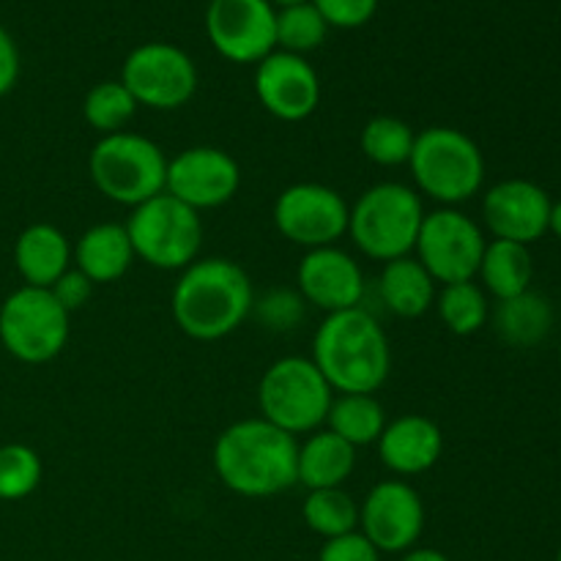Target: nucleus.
<instances>
[{"instance_id": "0eeeda50", "label": "nucleus", "mask_w": 561, "mask_h": 561, "mask_svg": "<svg viewBox=\"0 0 561 561\" xmlns=\"http://www.w3.org/2000/svg\"><path fill=\"white\" fill-rule=\"evenodd\" d=\"M332 398L334 392L327 378L305 356H283L272 362L257 383L261 416L294 438L310 436L327 425Z\"/></svg>"}, {"instance_id": "a211bd4d", "label": "nucleus", "mask_w": 561, "mask_h": 561, "mask_svg": "<svg viewBox=\"0 0 561 561\" xmlns=\"http://www.w3.org/2000/svg\"><path fill=\"white\" fill-rule=\"evenodd\" d=\"M296 285L301 299L327 316L362 307L367 288L359 261L337 244L307 250L296 268Z\"/></svg>"}, {"instance_id": "58836bf2", "label": "nucleus", "mask_w": 561, "mask_h": 561, "mask_svg": "<svg viewBox=\"0 0 561 561\" xmlns=\"http://www.w3.org/2000/svg\"><path fill=\"white\" fill-rule=\"evenodd\" d=\"M548 233H553L561 241V197L551 206V222H548Z\"/></svg>"}, {"instance_id": "7c9ffc66", "label": "nucleus", "mask_w": 561, "mask_h": 561, "mask_svg": "<svg viewBox=\"0 0 561 561\" xmlns=\"http://www.w3.org/2000/svg\"><path fill=\"white\" fill-rule=\"evenodd\" d=\"M42 458L27 444L0 447V502H22L42 485Z\"/></svg>"}, {"instance_id": "4c0bfd02", "label": "nucleus", "mask_w": 561, "mask_h": 561, "mask_svg": "<svg viewBox=\"0 0 561 561\" xmlns=\"http://www.w3.org/2000/svg\"><path fill=\"white\" fill-rule=\"evenodd\" d=\"M400 561H449L447 553L436 551V548H411V551L403 553Z\"/></svg>"}, {"instance_id": "dca6fc26", "label": "nucleus", "mask_w": 561, "mask_h": 561, "mask_svg": "<svg viewBox=\"0 0 561 561\" xmlns=\"http://www.w3.org/2000/svg\"><path fill=\"white\" fill-rule=\"evenodd\" d=\"M255 96L268 115L299 124L321 104V77L301 55L274 49L255 66Z\"/></svg>"}, {"instance_id": "1a4fd4ad", "label": "nucleus", "mask_w": 561, "mask_h": 561, "mask_svg": "<svg viewBox=\"0 0 561 561\" xmlns=\"http://www.w3.org/2000/svg\"><path fill=\"white\" fill-rule=\"evenodd\" d=\"M71 316L49 288L11 290L0 305V345L22 365H47L69 343Z\"/></svg>"}, {"instance_id": "bb28decb", "label": "nucleus", "mask_w": 561, "mask_h": 561, "mask_svg": "<svg viewBox=\"0 0 561 561\" xmlns=\"http://www.w3.org/2000/svg\"><path fill=\"white\" fill-rule=\"evenodd\" d=\"M301 518L312 535L334 540V537L359 531V502L345 488L307 491L301 502Z\"/></svg>"}, {"instance_id": "c756f323", "label": "nucleus", "mask_w": 561, "mask_h": 561, "mask_svg": "<svg viewBox=\"0 0 561 561\" xmlns=\"http://www.w3.org/2000/svg\"><path fill=\"white\" fill-rule=\"evenodd\" d=\"M137 102L121 80L96 82L82 99V118L99 135H115L131 124Z\"/></svg>"}, {"instance_id": "c9c22d12", "label": "nucleus", "mask_w": 561, "mask_h": 561, "mask_svg": "<svg viewBox=\"0 0 561 561\" xmlns=\"http://www.w3.org/2000/svg\"><path fill=\"white\" fill-rule=\"evenodd\" d=\"M93 288H96V285H93L85 274H80L75 266H71L69 272H66L49 290H53L55 299L60 301V307L71 316V312L80 310V307H85L88 301H91Z\"/></svg>"}, {"instance_id": "9b49d317", "label": "nucleus", "mask_w": 561, "mask_h": 561, "mask_svg": "<svg viewBox=\"0 0 561 561\" xmlns=\"http://www.w3.org/2000/svg\"><path fill=\"white\" fill-rule=\"evenodd\" d=\"M485 247V233L469 214L458 208H436L422 219L414 257L436 285L469 283L477 279Z\"/></svg>"}, {"instance_id": "5701e85b", "label": "nucleus", "mask_w": 561, "mask_h": 561, "mask_svg": "<svg viewBox=\"0 0 561 561\" xmlns=\"http://www.w3.org/2000/svg\"><path fill=\"white\" fill-rule=\"evenodd\" d=\"M436 279L414 255L383 263L378 274V294L389 312L398 318H422L436 305Z\"/></svg>"}, {"instance_id": "cd10ccee", "label": "nucleus", "mask_w": 561, "mask_h": 561, "mask_svg": "<svg viewBox=\"0 0 561 561\" xmlns=\"http://www.w3.org/2000/svg\"><path fill=\"white\" fill-rule=\"evenodd\" d=\"M436 312L438 321L444 323L447 332L455 337H471L480 332L488 321H491V305H488V294L477 279L469 283H453L442 285L436 294Z\"/></svg>"}, {"instance_id": "79ce46f5", "label": "nucleus", "mask_w": 561, "mask_h": 561, "mask_svg": "<svg viewBox=\"0 0 561 561\" xmlns=\"http://www.w3.org/2000/svg\"><path fill=\"white\" fill-rule=\"evenodd\" d=\"M559 356H561V351H559Z\"/></svg>"}, {"instance_id": "f03ea898", "label": "nucleus", "mask_w": 561, "mask_h": 561, "mask_svg": "<svg viewBox=\"0 0 561 561\" xmlns=\"http://www.w3.org/2000/svg\"><path fill=\"white\" fill-rule=\"evenodd\" d=\"M296 458L299 438L263 416L225 427L211 453L219 482L244 499H268L290 491L296 485Z\"/></svg>"}, {"instance_id": "393cba45", "label": "nucleus", "mask_w": 561, "mask_h": 561, "mask_svg": "<svg viewBox=\"0 0 561 561\" xmlns=\"http://www.w3.org/2000/svg\"><path fill=\"white\" fill-rule=\"evenodd\" d=\"M477 277H480L482 290L496 301L526 294L535 279V261H531L529 247L502 239L488 241Z\"/></svg>"}, {"instance_id": "72a5a7b5", "label": "nucleus", "mask_w": 561, "mask_h": 561, "mask_svg": "<svg viewBox=\"0 0 561 561\" xmlns=\"http://www.w3.org/2000/svg\"><path fill=\"white\" fill-rule=\"evenodd\" d=\"M318 561H381V553L362 531H351L334 540H323Z\"/></svg>"}, {"instance_id": "a878e982", "label": "nucleus", "mask_w": 561, "mask_h": 561, "mask_svg": "<svg viewBox=\"0 0 561 561\" xmlns=\"http://www.w3.org/2000/svg\"><path fill=\"white\" fill-rule=\"evenodd\" d=\"M387 422V411L378 403L376 394H334L323 427L359 449L376 444Z\"/></svg>"}, {"instance_id": "e433bc0d", "label": "nucleus", "mask_w": 561, "mask_h": 561, "mask_svg": "<svg viewBox=\"0 0 561 561\" xmlns=\"http://www.w3.org/2000/svg\"><path fill=\"white\" fill-rule=\"evenodd\" d=\"M20 80V49L11 33L0 25V99L9 96Z\"/></svg>"}, {"instance_id": "39448f33", "label": "nucleus", "mask_w": 561, "mask_h": 561, "mask_svg": "<svg viewBox=\"0 0 561 561\" xmlns=\"http://www.w3.org/2000/svg\"><path fill=\"white\" fill-rule=\"evenodd\" d=\"M422 195L400 181H381L356 197L348 214V236L362 255L389 263L414 255L425 219Z\"/></svg>"}, {"instance_id": "412c9836", "label": "nucleus", "mask_w": 561, "mask_h": 561, "mask_svg": "<svg viewBox=\"0 0 561 561\" xmlns=\"http://www.w3.org/2000/svg\"><path fill=\"white\" fill-rule=\"evenodd\" d=\"M135 261L129 233L121 222L91 225L71 244V266L85 274L93 285L118 283Z\"/></svg>"}, {"instance_id": "6ab92c4d", "label": "nucleus", "mask_w": 561, "mask_h": 561, "mask_svg": "<svg viewBox=\"0 0 561 561\" xmlns=\"http://www.w3.org/2000/svg\"><path fill=\"white\" fill-rule=\"evenodd\" d=\"M376 449L383 469L394 477H416L438 463L444 453V433L431 416L403 414L387 422Z\"/></svg>"}, {"instance_id": "a19ab883", "label": "nucleus", "mask_w": 561, "mask_h": 561, "mask_svg": "<svg viewBox=\"0 0 561 561\" xmlns=\"http://www.w3.org/2000/svg\"><path fill=\"white\" fill-rule=\"evenodd\" d=\"M557 561H561V548H559V553H557Z\"/></svg>"}, {"instance_id": "2eb2a0df", "label": "nucleus", "mask_w": 561, "mask_h": 561, "mask_svg": "<svg viewBox=\"0 0 561 561\" xmlns=\"http://www.w3.org/2000/svg\"><path fill=\"white\" fill-rule=\"evenodd\" d=\"M241 168L228 151L214 146L184 148L168 159L164 192L197 214L219 208L239 195Z\"/></svg>"}, {"instance_id": "9d476101", "label": "nucleus", "mask_w": 561, "mask_h": 561, "mask_svg": "<svg viewBox=\"0 0 561 561\" xmlns=\"http://www.w3.org/2000/svg\"><path fill=\"white\" fill-rule=\"evenodd\" d=\"M121 82L135 96L137 107L181 110L197 91V66L181 47L168 42H146L126 55Z\"/></svg>"}, {"instance_id": "2f4dec72", "label": "nucleus", "mask_w": 561, "mask_h": 561, "mask_svg": "<svg viewBox=\"0 0 561 561\" xmlns=\"http://www.w3.org/2000/svg\"><path fill=\"white\" fill-rule=\"evenodd\" d=\"M329 25L312 3L277 9V49L305 58L327 42Z\"/></svg>"}, {"instance_id": "f704fd0d", "label": "nucleus", "mask_w": 561, "mask_h": 561, "mask_svg": "<svg viewBox=\"0 0 561 561\" xmlns=\"http://www.w3.org/2000/svg\"><path fill=\"white\" fill-rule=\"evenodd\" d=\"M301 301H305L301 296L288 294V290H285V296L283 290H274V294L263 296L255 307L263 316V321L272 329H290L296 323V318H299Z\"/></svg>"}, {"instance_id": "c85d7f7f", "label": "nucleus", "mask_w": 561, "mask_h": 561, "mask_svg": "<svg viewBox=\"0 0 561 561\" xmlns=\"http://www.w3.org/2000/svg\"><path fill=\"white\" fill-rule=\"evenodd\" d=\"M416 131L398 115H373L359 131V148L378 168L409 164Z\"/></svg>"}, {"instance_id": "4468645a", "label": "nucleus", "mask_w": 561, "mask_h": 561, "mask_svg": "<svg viewBox=\"0 0 561 561\" xmlns=\"http://www.w3.org/2000/svg\"><path fill=\"white\" fill-rule=\"evenodd\" d=\"M359 531L378 553H405L425 531V502L405 480H383L359 504Z\"/></svg>"}, {"instance_id": "b1692460", "label": "nucleus", "mask_w": 561, "mask_h": 561, "mask_svg": "<svg viewBox=\"0 0 561 561\" xmlns=\"http://www.w3.org/2000/svg\"><path fill=\"white\" fill-rule=\"evenodd\" d=\"M493 329L499 337L513 348H535L551 334L553 329V307L537 290L513 296V299L499 301L491 312Z\"/></svg>"}, {"instance_id": "ddd939ff", "label": "nucleus", "mask_w": 561, "mask_h": 561, "mask_svg": "<svg viewBox=\"0 0 561 561\" xmlns=\"http://www.w3.org/2000/svg\"><path fill=\"white\" fill-rule=\"evenodd\" d=\"M206 36L230 64H261L277 49V9L268 0H211Z\"/></svg>"}, {"instance_id": "f8f14e48", "label": "nucleus", "mask_w": 561, "mask_h": 561, "mask_svg": "<svg viewBox=\"0 0 561 561\" xmlns=\"http://www.w3.org/2000/svg\"><path fill=\"white\" fill-rule=\"evenodd\" d=\"M351 206L337 190L316 181L285 186L274 201V228L290 244L305 250L334 247L348 233Z\"/></svg>"}, {"instance_id": "ea45409f", "label": "nucleus", "mask_w": 561, "mask_h": 561, "mask_svg": "<svg viewBox=\"0 0 561 561\" xmlns=\"http://www.w3.org/2000/svg\"><path fill=\"white\" fill-rule=\"evenodd\" d=\"M274 9H288V5H301V3H310V0H268Z\"/></svg>"}, {"instance_id": "20e7f679", "label": "nucleus", "mask_w": 561, "mask_h": 561, "mask_svg": "<svg viewBox=\"0 0 561 561\" xmlns=\"http://www.w3.org/2000/svg\"><path fill=\"white\" fill-rule=\"evenodd\" d=\"M409 168L414 190L442 208H458L485 184V157L480 146L455 126H427L416 131Z\"/></svg>"}, {"instance_id": "4be33fe9", "label": "nucleus", "mask_w": 561, "mask_h": 561, "mask_svg": "<svg viewBox=\"0 0 561 561\" xmlns=\"http://www.w3.org/2000/svg\"><path fill=\"white\" fill-rule=\"evenodd\" d=\"M356 469V449L334 436L332 431L310 433L299 442V458H296V485L307 491H323V488H343L345 480Z\"/></svg>"}, {"instance_id": "f3484780", "label": "nucleus", "mask_w": 561, "mask_h": 561, "mask_svg": "<svg viewBox=\"0 0 561 561\" xmlns=\"http://www.w3.org/2000/svg\"><path fill=\"white\" fill-rule=\"evenodd\" d=\"M551 195L529 179H504L482 197V219L493 239L535 244L548 233Z\"/></svg>"}, {"instance_id": "7ed1b4c3", "label": "nucleus", "mask_w": 561, "mask_h": 561, "mask_svg": "<svg viewBox=\"0 0 561 561\" xmlns=\"http://www.w3.org/2000/svg\"><path fill=\"white\" fill-rule=\"evenodd\" d=\"M310 359L334 394H376L392 373L387 332L365 307L323 318Z\"/></svg>"}, {"instance_id": "f257e3e1", "label": "nucleus", "mask_w": 561, "mask_h": 561, "mask_svg": "<svg viewBox=\"0 0 561 561\" xmlns=\"http://www.w3.org/2000/svg\"><path fill=\"white\" fill-rule=\"evenodd\" d=\"M255 310V288L230 257H197L181 272L170 294L173 321L186 337L214 343L233 334Z\"/></svg>"}, {"instance_id": "473e14b6", "label": "nucleus", "mask_w": 561, "mask_h": 561, "mask_svg": "<svg viewBox=\"0 0 561 561\" xmlns=\"http://www.w3.org/2000/svg\"><path fill=\"white\" fill-rule=\"evenodd\" d=\"M329 27L354 31L376 16L378 0H310Z\"/></svg>"}, {"instance_id": "6e6552de", "label": "nucleus", "mask_w": 561, "mask_h": 561, "mask_svg": "<svg viewBox=\"0 0 561 561\" xmlns=\"http://www.w3.org/2000/svg\"><path fill=\"white\" fill-rule=\"evenodd\" d=\"M124 228L129 233L135 257L159 272H184L201 255V214L168 192L131 208Z\"/></svg>"}, {"instance_id": "423d86ee", "label": "nucleus", "mask_w": 561, "mask_h": 561, "mask_svg": "<svg viewBox=\"0 0 561 561\" xmlns=\"http://www.w3.org/2000/svg\"><path fill=\"white\" fill-rule=\"evenodd\" d=\"M88 173L99 195L137 208L164 192L168 157L151 137L124 129L99 137L88 157Z\"/></svg>"}, {"instance_id": "aec40b11", "label": "nucleus", "mask_w": 561, "mask_h": 561, "mask_svg": "<svg viewBox=\"0 0 561 561\" xmlns=\"http://www.w3.org/2000/svg\"><path fill=\"white\" fill-rule=\"evenodd\" d=\"M14 268L31 288H53L71 268V241L53 222H33L16 236Z\"/></svg>"}]
</instances>
